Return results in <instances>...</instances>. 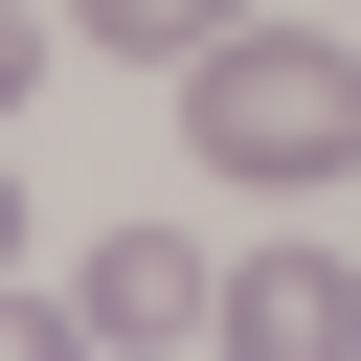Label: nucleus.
Wrapping results in <instances>:
<instances>
[{
  "instance_id": "nucleus-1",
  "label": "nucleus",
  "mask_w": 361,
  "mask_h": 361,
  "mask_svg": "<svg viewBox=\"0 0 361 361\" xmlns=\"http://www.w3.org/2000/svg\"><path fill=\"white\" fill-rule=\"evenodd\" d=\"M180 135H203V180H338V158H361V45L226 23V45L180 68Z\"/></svg>"
},
{
  "instance_id": "nucleus-2",
  "label": "nucleus",
  "mask_w": 361,
  "mask_h": 361,
  "mask_svg": "<svg viewBox=\"0 0 361 361\" xmlns=\"http://www.w3.org/2000/svg\"><path fill=\"white\" fill-rule=\"evenodd\" d=\"M203 338H248V361H338V338H361V271H338V248H248Z\"/></svg>"
},
{
  "instance_id": "nucleus-3",
  "label": "nucleus",
  "mask_w": 361,
  "mask_h": 361,
  "mask_svg": "<svg viewBox=\"0 0 361 361\" xmlns=\"http://www.w3.org/2000/svg\"><path fill=\"white\" fill-rule=\"evenodd\" d=\"M203 316H226V271H203L180 226H113V248H90V338H203Z\"/></svg>"
},
{
  "instance_id": "nucleus-4",
  "label": "nucleus",
  "mask_w": 361,
  "mask_h": 361,
  "mask_svg": "<svg viewBox=\"0 0 361 361\" xmlns=\"http://www.w3.org/2000/svg\"><path fill=\"white\" fill-rule=\"evenodd\" d=\"M68 23H90V45H135V68H203L248 0H68Z\"/></svg>"
},
{
  "instance_id": "nucleus-5",
  "label": "nucleus",
  "mask_w": 361,
  "mask_h": 361,
  "mask_svg": "<svg viewBox=\"0 0 361 361\" xmlns=\"http://www.w3.org/2000/svg\"><path fill=\"white\" fill-rule=\"evenodd\" d=\"M23 90H45V23H23V0H0V113H23Z\"/></svg>"
}]
</instances>
